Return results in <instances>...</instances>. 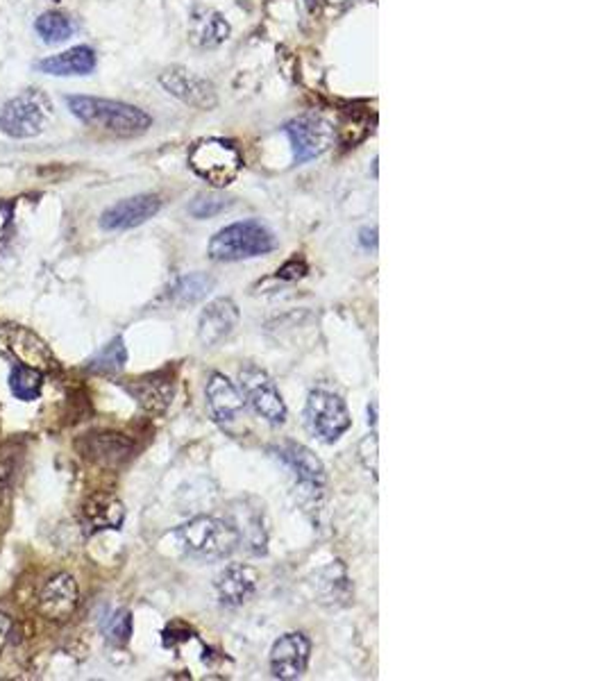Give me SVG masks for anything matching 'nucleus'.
I'll use <instances>...</instances> for the list:
<instances>
[{"mask_svg":"<svg viewBox=\"0 0 606 681\" xmlns=\"http://www.w3.org/2000/svg\"><path fill=\"white\" fill-rule=\"evenodd\" d=\"M67 105L82 123L100 128L116 137H137L152 125V119L139 107L94 95H67Z\"/></svg>","mask_w":606,"mask_h":681,"instance_id":"f257e3e1","label":"nucleus"},{"mask_svg":"<svg viewBox=\"0 0 606 681\" xmlns=\"http://www.w3.org/2000/svg\"><path fill=\"white\" fill-rule=\"evenodd\" d=\"M277 246V238L259 220H241L216 232L209 241V257L213 262H241L259 257Z\"/></svg>","mask_w":606,"mask_h":681,"instance_id":"f03ea898","label":"nucleus"},{"mask_svg":"<svg viewBox=\"0 0 606 681\" xmlns=\"http://www.w3.org/2000/svg\"><path fill=\"white\" fill-rule=\"evenodd\" d=\"M182 548L198 559H225L241 545L232 523L213 515H198L177 529Z\"/></svg>","mask_w":606,"mask_h":681,"instance_id":"7ed1b4c3","label":"nucleus"},{"mask_svg":"<svg viewBox=\"0 0 606 681\" xmlns=\"http://www.w3.org/2000/svg\"><path fill=\"white\" fill-rule=\"evenodd\" d=\"M52 116L48 95L39 89H25L0 110V130L12 139H32L43 132Z\"/></svg>","mask_w":606,"mask_h":681,"instance_id":"20e7f679","label":"nucleus"},{"mask_svg":"<svg viewBox=\"0 0 606 681\" xmlns=\"http://www.w3.org/2000/svg\"><path fill=\"white\" fill-rule=\"evenodd\" d=\"M189 166L204 182L213 186H228L239 177L243 157L232 141L225 139H203L191 148Z\"/></svg>","mask_w":606,"mask_h":681,"instance_id":"39448f33","label":"nucleus"},{"mask_svg":"<svg viewBox=\"0 0 606 681\" xmlns=\"http://www.w3.org/2000/svg\"><path fill=\"white\" fill-rule=\"evenodd\" d=\"M304 420L312 434H316L322 444H334L350 429L352 418L341 396L327 391V389H313L307 396L304 405Z\"/></svg>","mask_w":606,"mask_h":681,"instance_id":"423d86ee","label":"nucleus"},{"mask_svg":"<svg viewBox=\"0 0 606 681\" xmlns=\"http://www.w3.org/2000/svg\"><path fill=\"white\" fill-rule=\"evenodd\" d=\"M241 391L257 416L268 420L270 425H282L286 420V405L273 377L259 366H243L239 371Z\"/></svg>","mask_w":606,"mask_h":681,"instance_id":"0eeeda50","label":"nucleus"},{"mask_svg":"<svg viewBox=\"0 0 606 681\" xmlns=\"http://www.w3.org/2000/svg\"><path fill=\"white\" fill-rule=\"evenodd\" d=\"M285 132L291 139L294 157L298 164L321 157L322 153L330 150L334 141V128L322 116L316 114H307L291 121V123H286Z\"/></svg>","mask_w":606,"mask_h":681,"instance_id":"6e6552de","label":"nucleus"},{"mask_svg":"<svg viewBox=\"0 0 606 681\" xmlns=\"http://www.w3.org/2000/svg\"><path fill=\"white\" fill-rule=\"evenodd\" d=\"M309 654H312V643L307 636L300 632L285 634L280 641H275L270 650V672L275 679H298L307 670Z\"/></svg>","mask_w":606,"mask_h":681,"instance_id":"1a4fd4ad","label":"nucleus"},{"mask_svg":"<svg viewBox=\"0 0 606 681\" xmlns=\"http://www.w3.org/2000/svg\"><path fill=\"white\" fill-rule=\"evenodd\" d=\"M159 82L168 94L180 98L186 105L198 107V110H212V107H216V91H213L212 82L203 80V77L194 76V73L185 71V68H167V71L161 73Z\"/></svg>","mask_w":606,"mask_h":681,"instance_id":"9d476101","label":"nucleus"},{"mask_svg":"<svg viewBox=\"0 0 606 681\" xmlns=\"http://www.w3.org/2000/svg\"><path fill=\"white\" fill-rule=\"evenodd\" d=\"M161 210L159 196L152 193H141V196L125 198V201L116 202L109 210L103 211L100 216V228L116 232V229H132L150 220L157 211Z\"/></svg>","mask_w":606,"mask_h":681,"instance_id":"9b49d317","label":"nucleus"},{"mask_svg":"<svg viewBox=\"0 0 606 681\" xmlns=\"http://www.w3.org/2000/svg\"><path fill=\"white\" fill-rule=\"evenodd\" d=\"M239 323V307L230 298H218L209 302L198 320V338L204 348L223 344Z\"/></svg>","mask_w":606,"mask_h":681,"instance_id":"f8f14e48","label":"nucleus"},{"mask_svg":"<svg viewBox=\"0 0 606 681\" xmlns=\"http://www.w3.org/2000/svg\"><path fill=\"white\" fill-rule=\"evenodd\" d=\"M207 405L209 411H212V418L216 420L221 427H230L232 423H237L239 416L246 409L243 396L223 372H212V377H209Z\"/></svg>","mask_w":606,"mask_h":681,"instance_id":"ddd939ff","label":"nucleus"},{"mask_svg":"<svg viewBox=\"0 0 606 681\" xmlns=\"http://www.w3.org/2000/svg\"><path fill=\"white\" fill-rule=\"evenodd\" d=\"M77 606V584L68 572L50 577L39 593V611L48 620H67Z\"/></svg>","mask_w":606,"mask_h":681,"instance_id":"4468645a","label":"nucleus"},{"mask_svg":"<svg viewBox=\"0 0 606 681\" xmlns=\"http://www.w3.org/2000/svg\"><path fill=\"white\" fill-rule=\"evenodd\" d=\"M257 591V572L250 566L234 563L216 577V596L225 606H241Z\"/></svg>","mask_w":606,"mask_h":681,"instance_id":"2eb2a0df","label":"nucleus"},{"mask_svg":"<svg viewBox=\"0 0 606 681\" xmlns=\"http://www.w3.org/2000/svg\"><path fill=\"white\" fill-rule=\"evenodd\" d=\"M34 68L39 73L58 77L89 76L95 68V53L94 48L89 46H76L71 50H64V53L41 59V62L34 64Z\"/></svg>","mask_w":606,"mask_h":681,"instance_id":"dca6fc26","label":"nucleus"},{"mask_svg":"<svg viewBox=\"0 0 606 681\" xmlns=\"http://www.w3.org/2000/svg\"><path fill=\"white\" fill-rule=\"evenodd\" d=\"M128 391L132 393L134 400L143 407L150 414H161L167 411L171 405L173 398V380L164 372H157V375L141 377V380L132 381L128 386Z\"/></svg>","mask_w":606,"mask_h":681,"instance_id":"f3484780","label":"nucleus"},{"mask_svg":"<svg viewBox=\"0 0 606 681\" xmlns=\"http://www.w3.org/2000/svg\"><path fill=\"white\" fill-rule=\"evenodd\" d=\"M280 457L295 472L300 484L312 486V488H321L325 484V466L307 445L285 444L280 448Z\"/></svg>","mask_w":606,"mask_h":681,"instance_id":"a211bd4d","label":"nucleus"},{"mask_svg":"<svg viewBox=\"0 0 606 681\" xmlns=\"http://www.w3.org/2000/svg\"><path fill=\"white\" fill-rule=\"evenodd\" d=\"M82 515L94 529H119L123 524L125 509L123 502L107 493L89 497L82 506Z\"/></svg>","mask_w":606,"mask_h":681,"instance_id":"6ab92c4d","label":"nucleus"},{"mask_svg":"<svg viewBox=\"0 0 606 681\" xmlns=\"http://www.w3.org/2000/svg\"><path fill=\"white\" fill-rule=\"evenodd\" d=\"M86 454L103 466H119L132 454V444L123 434H94L86 439Z\"/></svg>","mask_w":606,"mask_h":681,"instance_id":"aec40b11","label":"nucleus"},{"mask_svg":"<svg viewBox=\"0 0 606 681\" xmlns=\"http://www.w3.org/2000/svg\"><path fill=\"white\" fill-rule=\"evenodd\" d=\"M10 344L12 350L19 354V359L25 366L46 371V368H50L52 363H55V357H52L50 350L46 348V344H43L39 336H34L32 332H28V329H16V332L12 334Z\"/></svg>","mask_w":606,"mask_h":681,"instance_id":"412c9836","label":"nucleus"},{"mask_svg":"<svg viewBox=\"0 0 606 681\" xmlns=\"http://www.w3.org/2000/svg\"><path fill=\"white\" fill-rule=\"evenodd\" d=\"M212 289V277L204 275V273H189V275L180 277V280L171 286V298L177 305H194V302L207 298V293Z\"/></svg>","mask_w":606,"mask_h":681,"instance_id":"4be33fe9","label":"nucleus"},{"mask_svg":"<svg viewBox=\"0 0 606 681\" xmlns=\"http://www.w3.org/2000/svg\"><path fill=\"white\" fill-rule=\"evenodd\" d=\"M41 386H43V375L39 368L25 366V363H19V366L12 368L10 389L19 400H23V402L37 400L39 393H41Z\"/></svg>","mask_w":606,"mask_h":681,"instance_id":"5701e85b","label":"nucleus"},{"mask_svg":"<svg viewBox=\"0 0 606 681\" xmlns=\"http://www.w3.org/2000/svg\"><path fill=\"white\" fill-rule=\"evenodd\" d=\"M125 362H128V348H125L123 338L116 336L114 341H109V344L91 359L89 368L94 372H103V375H114V372L123 371Z\"/></svg>","mask_w":606,"mask_h":681,"instance_id":"b1692460","label":"nucleus"},{"mask_svg":"<svg viewBox=\"0 0 606 681\" xmlns=\"http://www.w3.org/2000/svg\"><path fill=\"white\" fill-rule=\"evenodd\" d=\"M34 30L46 43H62L73 34V21L64 12H46L37 19Z\"/></svg>","mask_w":606,"mask_h":681,"instance_id":"393cba45","label":"nucleus"},{"mask_svg":"<svg viewBox=\"0 0 606 681\" xmlns=\"http://www.w3.org/2000/svg\"><path fill=\"white\" fill-rule=\"evenodd\" d=\"M232 205V201L225 196H218V193H209V196H198L191 202L189 211L195 219H209V216H216L221 211H225Z\"/></svg>","mask_w":606,"mask_h":681,"instance_id":"a878e982","label":"nucleus"},{"mask_svg":"<svg viewBox=\"0 0 606 681\" xmlns=\"http://www.w3.org/2000/svg\"><path fill=\"white\" fill-rule=\"evenodd\" d=\"M230 37V25L223 16L212 14L204 21L203 30H200V43L203 46H218Z\"/></svg>","mask_w":606,"mask_h":681,"instance_id":"bb28decb","label":"nucleus"},{"mask_svg":"<svg viewBox=\"0 0 606 681\" xmlns=\"http://www.w3.org/2000/svg\"><path fill=\"white\" fill-rule=\"evenodd\" d=\"M107 634L109 641H114V643H128L130 634H132V615L128 611H119L109 623Z\"/></svg>","mask_w":606,"mask_h":681,"instance_id":"cd10ccee","label":"nucleus"},{"mask_svg":"<svg viewBox=\"0 0 606 681\" xmlns=\"http://www.w3.org/2000/svg\"><path fill=\"white\" fill-rule=\"evenodd\" d=\"M359 457L361 461H364V466L368 468L375 479H377V436H375V434H368L359 444Z\"/></svg>","mask_w":606,"mask_h":681,"instance_id":"c85d7f7f","label":"nucleus"},{"mask_svg":"<svg viewBox=\"0 0 606 681\" xmlns=\"http://www.w3.org/2000/svg\"><path fill=\"white\" fill-rule=\"evenodd\" d=\"M304 275H307V264L298 257L289 259V262L277 271V277H280V280H300V277H304Z\"/></svg>","mask_w":606,"mask_h":681,"instance_id":"c756f323","label":"nucleus"},{"mask_svg":"<svg viewBox=\"0 0 606 681\" xmlns=\"http://www.w3.org/2000/svg\"><path fill=\"white\" fill-rule=\"evenodd\" d=\"M10 629H12V620L7 618L5 614H0V650L5 648L7 636H10Z\"/></svg>","mask_w":606,"mask_h":681,"instance_id":"7c9ffc66","label":"nucleus"},{"mask_svg":"<svg viewBox=\"0 0 606 681\" xmlns=\"http://www.w3.org/2000/svg\"><path fill=\"white\" fill-rule=\"evenodd\" d=\"M361 246L375 248L377 246V229H361Z\"/></svg>","mask_w":606,"mask_h":681,"instance_id":"2f4dec72","label":"nucleus"},{"mask_svg":"<svg viewBox=\"0 0 606 681\" xmlns=\"http://www.w3.org/2000/svg\"><path fill=\"white\" fill-rule=\"evenodd\" d=\"M307 5H309V10H316L318 0H307Z\"/></svg>","mask_w":606,"mask_h":681,"instance_id":"473e14b6","label":"nucleus"}]
</instances>
